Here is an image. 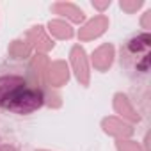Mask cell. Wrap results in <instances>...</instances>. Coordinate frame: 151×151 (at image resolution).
<instances>
[{
    "mask_svg": "<svg viewBox=\"0 0 151 151\" xmlns=\"http://www.w3.org/2000/svg\"><path fill=\"white\" fill-rule=\"evenodd\" d=\"M43 103L45 94L37 82L14 71L0 75V109L14 114H30L41 109Z\"/></svg>",
    "mask_w": 151,
    "mask_h": 151,
    "instance_id": "obj_1",
    "label": "cell"
},
{
    "mask_svg": "<svg viewBox=\"0 0 151 151\" xmlns=\"http://www.w3.org/2000/svg\"><path fill=\"white\" fill-rule=\"evenodd\" d=\"M121 62L130 71L147 73L149 69V36L139 34L126 41L121 50Z\"/></svg>",
    "mask_w": 151,
    "mask_h": 151,
    "instance_id": "obj_2",
    "label": "cell"
}]
</instances>
